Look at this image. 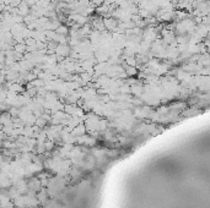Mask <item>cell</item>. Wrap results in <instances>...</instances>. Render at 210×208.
I'll use <instances>...</instances> for the list:
<instances>
[{
    "label": "cell",
    "mask_w": 210,
    "mask_h": 208,
    "mask_svg": "<svg viewBox=\"0 0 210 208\" xmlns=\"http://www.w3.org/2000/svg\"><path fill=\"white\" fill-rule=\"evenodd\" d=\"M58 32H59V33H63V34H64V33H66V28H65V27H60V28L58 29Z\"/></svg>",
    "instance_id": "6da1fadb"
},
{
    "label": "cell",
    "mask_w": 210,
    "mask_h": 208,
    "mask_svg": "<svg viewBox=\"0 0 210 208\" xmlns=\"http://www.w3.org/2000/svg\"><path fill=\"white\" fill-rule=\"evenodd\" d=\"M94 2L95 4H100V2H102V0H94Z\"/></svg>",
    "instance_id": "7a4b0ae2"
}]
</instances>
